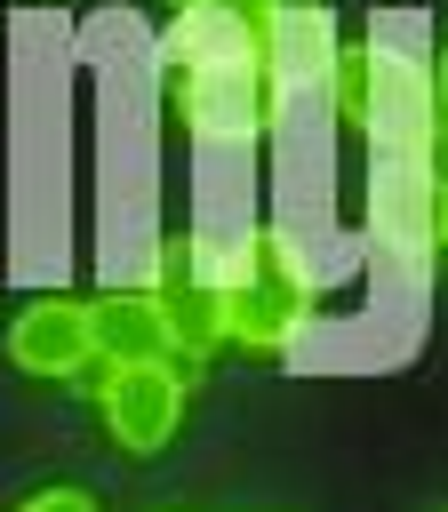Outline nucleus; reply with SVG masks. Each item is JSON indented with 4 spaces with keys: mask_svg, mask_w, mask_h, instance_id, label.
I'll return each mask as SVG.
<instances>
[{
    "mask_svg": "<svg viewBox=\"0 0 448 512\" xmlns=\"http://www.w3.org/2000/svg\"><path fill=\"white\" fill-rule=\"evenodd\" d=\"M168 72L192 136H248L280 120L288 16L280 0H192L168 40Z\"/></svg>",
    "mask_w": 448,
    "mask_h": 512,
    "instance_id": "f257e3e1",
    "label": "nucleus"
},
{
    "mask_svg": "<svg viewBox=\"0 0 448 512\" xmlns=\"http://www.w3.org/2000/svg\"><path fill=\"white\" fill-rule=\"evenodd\" d=\"M224 320L248 352H280L312 320V264L296 256V240L240 232V248L224 256Z\"/></svg>",
    "mask_w": 448,
    "mask_h": 512,
    "instance_id": "f03ea898",
    "label": "nucleus"
},
{
    "mask_svg": "<svg viewBox=\"0 0 448 512\" xmlns=\"http://www.w3.org/2000/svg\"><path fill=\"white\" fill-rule=\"evenodd\" d=\"M152 304H160V320H168V336H176V352H216L224 336H232V320H224V256L200 240V232H176L168 248H160V272H152Z\"/></svg>",
    "mask_w": 448,
    "mask_h": 512,
    "instance_id": "7ed1b4c3",
    "label": "nucleus"
},
{
    "mask_svg": "<svg viewBox=\"0 0 448 512\" xmlns=\"http://www.w3.org/2000/svg\"><path fill=\"white\" fill-rule=\"evenodd\" d=\"M176 416H184V376H176V360H128V368H104V424H112V440H120L128 456L168 448Z\"/></svg>",
    "mask_w": 448,
    "mask_h": 512,
    "instance_id": "20e7f679",
    "label": "nucleus"
},
{
    "mask_svg": "<svg viewBox=\"0 0 448 512\" xmlns=\"http://www.w3.org/2000/svg\"><path fill=\"white\" fill-rule=\"evenodd\" d=\"M8 360L24 376H80L96 360V312L80 296H40L8 320Z\"/></svg>",
    "mask_w": 448,
    "mask_h": 512,
    "instance_id": "39448f33",
    "label": "nucleus"
},
{
    "mask_svg": "<svg viewBox=\"0 0 448 512\" xmlns=\"http://www.w3.org/2000/svg\"><path fill=\"white\" fill-rule=\"evenodd\" d=\"M88 312H96V352H104L112 368H128V360H176V336H168L152 288H112V296H96Z\"/></svg>",
    "mask_w": 448,
    "mask_h": 512,
    "instance_id": "423d86ee",
    "label": "nucleus"
},
{
    "mask_svg": "<svg viewBox=\"0 0 448 512\" xmlns=\"http://www.w3.org/2000/svg\"><path fill=\"white\" fill-rule=\"evenodd\" d=\"M424 184L448 200V120H432V136H424Z\"/></svg>",
    "mask_w": 448,
    "mask_h": 512,
    "instance_id": "0eeeda50",
    "label": "nucleus"
},
{
    "mask_svg": "<svg viewBox=\"0 0 448 512\" xmlns=\"http://www.w3.org/2000/svg\"><path fill=\"white\" fill-rule=\"evenodd\" d=\"M16 512H96V504H88L80 488H40V496H24Z\"/></svg>",
    "mask_w": 448,
    "mask_h": 512,
    "instance_id": "6e6552de",
    "label": "nucleus"
},
{
    "mask_svg": "<svg viewBox=\"0 0 448 512\" xmlns=\"http://www.w3.org/2000/svg\"><path fill=\"white\" fill-rule=\"evenodd\" d=\"M432 120H448V56L432 64Z\"/></svg>",
    "mask_w": 448,
    "mask_h": 512,
    "instance_id": "1a4fd4ad",
    "label": "nucleus"
},
{
    "mask_svg": "<svg viewBox=\"0 0 448 512\" xmlns=\"http://www.w3.org/2000/svg\"><path fill=\"white\" fill-rule=\"evenodd\" d=\"M432 232H440V240H448V200H440V216H432Z\"/></svg>",
    "mask_w": 448,
    "mask_h": 512,
    "instance_id": "9d476101",
    "label": "nucleus"
},
{
    "mask_svg": "<svg viewBox=\"0 0 448 512\" xmlns=\"http://www.w3.org/2000/svg\"><path fill=\"white\" fill-rule=\"evenodd\" d=\"M176 8H192V0H176Z\"/></svg>",
    "mask_w": 448,
    "mask_h": 512,
    "instance_id": "9b49d317",
    "label": "nucleus"
}]
</instances>
